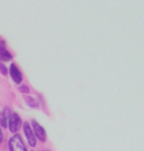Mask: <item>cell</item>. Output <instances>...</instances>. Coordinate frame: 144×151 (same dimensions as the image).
<instances>
[{"label": "cell", "instance_id": "1", "mask_svg": "<svg viewBox=\"0 0 144 151\" xmlns=\"http://www.w3.org/2000/svg\"><path fill=\"white\" fill-rule=\"evenodd\" d=\"M8 149L9 151H28L21 137L19 134H14L8 141Z\"/></svg>", "mask_w": 144, "mask_h": 151}, {"label": "cell", "instance_id": "2", "mask_svg": "<svg viewBox=\"0 0 144 151\" xmlns=\"http://www.w3.org/2000/svg\"><path fill=\"white\" fill-rule=\"evenodd\" d=\"M21 126V119L17 113H11L10 114V117L8 121V127H9V131L14 134H16V132L18 131Z\"/></svg>", "mask_w": 144, "mask_h": 151}, {"label": "cell", "instance_id": "3", "mask_svg": "<svg viewBox=\"0 0 144 151\" xmlns=\"http://www.w3.org/2000/svg\"><path fill=\"white\" fill-rule=\"evenodd\" d=\"M32 130L34 132L35 138H37L41 142L46 141V132L44 130V127L36 120H32Z\"/></svg>", "mask_w": 144, "mask_h": 151}, {"label": "cell", "instance_id": "4", "mask_svg": "<svg viewBox=\"0 0 144 151\" xmlns=\"http://www.w3.org/2000/svg\"><path fill=\"white\" fill-rule=\"evenodd\" d=\"M23 130H24V134H25L26 139L28 141V145L31 147H35L36 145V138L34 135V132L32 130L31 125L28 122H24L23 123Z\"/></svg>", "mask_w": 144, "mask_h": 151}, {"label": "cell", "instance_id": "5", "mask_svg": "<svg viewBox=\"0 0 144 151\" xmlns=\"http://www.w3.org/2000/svg\"><path fill=\"white\" fill-rule=\"evenodd\" d=\"M9 75L11 77V79H13V81L15 83H21L23 81V75H21V72H20V70L18 69V67L13 63V64H10V68H9Z\"/></svg>", "mask_w": 144, "mask_h": 151}, {"label": "cell", "instance_id": "6", "mask_svg": "<svg viewBox=\"0 0 144 151\" xmlns=\"http://www.w3.org/2000/svg\"><path fill=\"white\" fill-rule=\"evenodd\" d=\"M10 114H11V112H10L9 107L4 108L2 113L0 115V126H2L5 129L8 126V121H9V117H10Z\"/></svg>", "mask_w": 144, "mask_h": 151}, {"label": "cell", "instance_id": "7", "mask_svg": "<svg viewBox=\"0 0 144 151\" xmlns=\"http://www.w3.org/2000/svg\"><path fill=\"white\" fill-rule=\"evenodd\" d=\"M13 59V55L9 51L6 50L5 46H0V62L4 63L6 61H10Z\"/></svg>", "mask_w": 144, "mask_h": 151}, {"label": "cell", "instance_id": "8", "mask_svg": "<svg viewBox=\"0 0 144 151\" xmlns=\"http://www.w3.org/2000/svg\"><path fill=\"white\" fill-rule=\"evenodd\" d=\"M25 101L28 106L33 107V108H37L38 107V103L33 97H31V96H25Z\"/></svg>", "mask_w": 144, "mask_h": 151}, {"label": "cell", "instance_id": "9", "mask_svg": "<svg viewBox=\"0 0 144 151\" xmlns=\"http://www.w3.org/2000/svg\"><path fill=\"white\" fill-rule=\"evenodd\" d=\"M0 72H1V73H2L4 76H7L8 73H9V71H8L7 67L5 65V63L0 62Z\"/></svg>", "mask_w": 144, "mask_h": 151}, {"label": "cell", "instance_id": "10", "mask_svg": "<svg viewBox=\"0 0 144 151\" xmlns=\"http://www.w3.org/2000/svg\"><path fill=\"white\" fill-rule=\"evenodd\" d=\"M18 89H19V91L23 93V94H28V93H29V88H28L26 85H20L18 87Z\"/></svg>", "mask_w": 144, "mask_h": 151}, {"label": "cell", "instance_id": "11", "mask_svg": "<svg viewBox=\"0 0 144 151\" xmlns=\"http://www.w3.org/2000/svg\"><path fill=\"white\" fill-rule=\"evenodd\" d=\"M4 140V135H2V131H1V126H0V142H2Z\"/></svg>", "mask_w": 144, "mask_h": 151}, {"label": "cell", "instance_id": "12", "mask_svg": "<svg viewBox=\"0 0 144 151\" xmlns=\"http://www.w3.org/2000/svg\"><path fill=\"white\" fill-rule=\"evenodd\" d=\"M45 151H50V150H45Z\"/></svg>", "mask_w": 144, "mask_h": 151}]
</instances>
